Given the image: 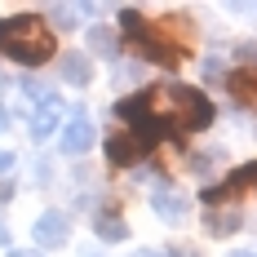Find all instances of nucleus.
I'll use <instances>...</instances> for the list:
<instances>
[{"label": "nucleus", "mask_w": 257, "mask_h": 257, "mask_svg": "<svg viewBox=\"0 0 257 257\" xmlns=\"http://www.w3.org/2000/svg\"><path fill=\"white\" fill-rule=\"evenodd\" d=\"M226 89H231L244 106H257V67H239V71H231Z\"/></svg>", "instance_id": "9"}, {"label": "nucleus", "mask_w": 257, "mask_h": 257, "mask_svg": "<svg viewBox=\"0 0 257 257\" xmlns=\"http://www.w3.org/2000/svg\"><path fill=\"white\" fill-rule=\"evenodd\" d=\"M5 124H9V115H5V111H0V128H5Z\"/></svg>", "instance_id": "20"}, {"label": "nucleus", "mask_w": 257, "mask_h": 257, "mask_svg": "<svg viewBox=\"0 0 257 257\" xmlns=\"http://www.w3.org/2000/svg\"><path fill=\"white\" fill-rule=\"evenodd\" d=\"M248 186H257V164H244L239 173H235L231 182H222V186H213L204 200L208 204H222V200H231V195H239V191H248Z\"/></svg>", "instance_id": "8"}, {"label": "nucleus", "mask_w": 257, "mask_h": 257, "mask_svg": "<svg viewBox=\"0 0 257 257\" xmlns=\"http://www.w3.org/2000/svg\"><path fill=\"white\" fill-rule=\"evenodd\" d=\"M31 235H36V244H40V248H62V244L71 239V222H67V213L49 208V213H40V217H36Z\"/></svg>", "instance_id": "4"}, {"label": "nucleus", "mask_w": 257, "mask_h": 257, "mask_svg": "<svg viewBox=\"0 0 257 257\" xmlns=\"http://www.w3.org/2000/svg\"><path fill=\"white\" fill-rule=\"evenodd\" d=\"M14 169V151H0V182H5V173Z\"/></svg>", "instance_id": "14"}, {"label": "nucleus", "mask_w": 257, "mask_h": 257, "mask_svg": "<svg viewBox=\"0 0 257 257\" xmlns=\"http://www.w3.org/2000/svg\"><path fill=\"white\" fill-rule=\"evenodd\" d=\"M9 257H40V248H36V253H9Z\"/></svg>", "instance_id": "18"}, {"label": "nucleus", "mask_w": 257, "mask_h": 257, "mask_svg": "<svg viewBox=\"0 0 257 257\" xmlns=\"http://www.w3.org/2000/svg\"><path fill=\"white\" fill-rule=\"evenodd\" d=\"M239 222H244V213H239V208H222V213H208V217H204L208 235H231Z\"/></svg>", "instance_id": "12"}, {"label": "nucleus", "mask_w": 257, "mask_h": 257, "mask_svg": "<svg viewBox=\"0 0 257 257\" xmlns=\"http://www.w3.org/2000/svg\"><path fill=\"white\" fill-rule=\"evenodd\" d=\"M142 151H151V147H147L138 133H115V138L106 142V155H111V164H133Z\"/></svg>", "instance_id": "7"}, {"label": "nucleus", "mask_w": 257, "mask_h": 257, "mask_svg": "<svg viewBox=\"0 0 257 257\" xmlns=\"http://www.w3.org/2000/svg\"><path fill=\"white\" fill-rule=\"evenodd\" d=\"M151 208L160 222H169V226H178V222H186V195L182 191H173V186H155L151 191Z\"/></svg>", "instance_id": "6"}, {"label": "nucleus", "mask_w": 257, "mask_h": 257, "mask_svg": "<svg viewBox=\"0 0 257 257\" xmlns=\"http://www.w3.org/2000/svg\"><path fill=\"white\" fill-rule=\"evenodd\" d=\"M173 257H200V253H182V248H173Z\"/></svg>", "instance_id": "17"}, {"label": "nucleus", "mask_w": 257, "mask_h": 257, "mask_svg": "<svg viewBox=\"0 0 257 257\" xmlns=\"http://www.w3.org/2000/svg\"><path fill=\"white\" fill-rule=\"evenodd\" d=\"M62 80L76 84V89H84V84L93 80V62H89L84 53H62Z\"/></svg>", "instance_id": "10"}, {"label": "nucleus", "mask_w": 257, "mask_h": 257, "mask_svg": "<svg viewBox=\"0 0 257 257\" xmlns=\"http://www.w3.org/2000/svg\"><path fill=\"white\" fill-rule=\"evenodd\" d=\"M93 231H98V239H128V226H124V217H115V213H98L93 217Z\"/></svg>", "instance_id": "11"}, {"label": "nucleus", "mask_w": 257, "mask_h": 257, "mask_svg": "<svg viewBox=\"0 0 257 257\" xmlns=\"http://www.w3.org/2000/svg\"><path fill=\"white\" fill-rule=\"evenodd\" d=\"M133 257H160V253H133Z\"/></svg>", "instance_id": "21"}, {"label": "nucleus", "mask_w": 257, "mask_h": 257, "mask_svg": "<svg viewBox=\"0 0 257 257\" xmlns=\"http://www.w3.org/2000/svg\"><path fill=\"white\" fill-rule=\"evenodd\" d=\"M120 23L128 27V40L147 53L151 62H160V67H173V62H182V58H186V40H169V31L151 27L142 14H138V9H120Z\"/></svg>", "instance_id": "3"}, {"label": "nucleus", "mask_w": 257, "mask_h": 257, "mask_svg": "<svg viewBox=\"0 0 257 257\" xmlns=\"http://www.w3.org/2000/svg\"><path fill=\"white\" fill-rule=\"evenodd\" d=\"M9 195H14V182H0V204H5Z\"/></svg>", "instance_id": "15"}, {"label": "nucleus", "mask_w": 257, "mask_h": 257, "mask_svg": "<svg viewBox=\"0 0 257 257\" xmlns=\"http://www.w3.org/2000/svg\"><path fill=\"white\" fill-rule=\"evenodd\" d=\"M89 45H93L98 53H111V49H115V36H111V27H93V31H89Z\"/></svg>", "instance_id": "13"}, {"label": "nucleus", "mask_w": 257, "mask_h": 257, "mask_svg": "<svg viewBox=\"0 0 257 257\" xmlns=\"http://www.w3.org/2000/svg\"><path fill=\"white\" fill-rule=\"evenodd\" d=\"M0 244H9V231H5V226H0Z\"/></svg>", "instance_id": "19"}, {"label": "nucleus", "mask_w": 257, "mask_h": 257, "mask_svg": "<svg viewBox=\"0 0 257 257\" xmlns=\"http://www.w3.org/2000/svg\"><path fill=\"white\" fill-rule=\"evenodd\" d=\"M115 115L128 124V133H138L147 147H155L160 138H182V133L208 128L213 102L191 84H151L124 102H115Z\"/></svg>", "instance_id": "1"}, {"label": "nucleus", "mask_w": 257, "mask_h": 257, "mask_svg": "<svg viewBox=\"0 0 257 257\" xmlns=\"http://www.w3.org/2000/svg\"><path fill=\"white\" fill-rule=\"evenodd\" d=\"M0 49L9 53L14 62H23V67H40V62H49L53 58V31L40 18H9V23H0Z\"/></svg>", "instance_id": "2"}, {"label": "nucleus", "mask_w": 257, "mask_h": 257, "mask_svg": "<svg viewBox=\"0 0 257 257\" xmlns=\"http://www.w3.org/2000/svg\"><path fill=\"white\" fill-rule=\"evenodd\" d=\"M93 142H98V133L89 124V115H80V111L62 124V138H58L62 155H84V151H93Z\"/></svg>", "instance_id": "5"}, {"label": "nucleus", "mask_w": 257, "mask_h": 257, "mask_svg": "<svg viewBox=\"0 0 257 257\" xmlns=\"http://www.w3.org/2000/svg\"><path fill=\"white\" fill-rule=\"evenodd\" d=\"M226 257H257V253H248V248H235V253H226Z\"/></svg>", "instance_id": "16"}]
</instances>
